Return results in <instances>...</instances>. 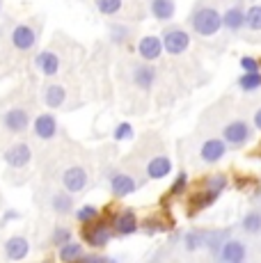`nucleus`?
<instances>
[{
  "label": "nucleus",
  "mask_w": 261,
  "mask_h": 263,
  "mask_svg": "<svg viewBox=\"0 0 261 263\" xmlns=\"http://www.w3.org/2000/svg\"><path fill=\"white\" fill-rule=\"evenodd\" d=\"M193 30L202 37H213L220 28H222V14L213 7H199L197 12L190 16Z\"/></svg>",
  "instance_id": "nucleus-1"
},
{
  "label": "nucleus",
  "mask_w": 261,
  "mask_h": 263,
  "mask_svg": "<svg viewBox=\"0 0 261 263\" xmlns=\"http://www.w3.org/2000/svg\"><path fill=\"white\" fill-rule=\"evenodd\" d=\"M83 238L87 245L92 247H105L113 238V231H110V227L105 224V222H87L83 229Z\"/></svg>",
  "instance_id": "nucleus-2"
},
{
  "label": "nucleus",
  "mask_w": 261,
  "mask_h": 263,
  "mask_svg": "<svg viewBox=\"0 0 261 263\" xmlns=\"http://www.w3.org/2000/svg\"><path fill=\"white\" fill-rule=\"evenodd\" d=\"M245 256H248V250L240 240H232V238H225L218 245V259L220 263H243Z\"/></svg>",
  "instance_id": "nucleus-3"
},
{
  "label": "nucleus",
  "mask_w": 261,
  "mask_h": 263,
  "mask_svg": "<svg viewBox=\"0 0 261 263\" xmlns=\"http://www.w3.org/2000/svg\"><path fill=\"white\" fill-rule=\"evenodd\" d=\"M160 42H163V50H167V53H172V55H181L183 50L188 48L190 37L181 28H167Z\"/></svg>",
  "instance_id": "nucleus-4"
},
{
  "label": "nucleus",
  "mask_w": 261,
  "mask_h": 263,
  "mask_svg": "<svg viewBox=\"0 0 261 263\" xmlns=\"http://www.w3.org/2000/svg\"><path fill=\"white\" fill-rule=\"evenodd\" d=\"M3 160L9 165V167L23 170V167H28V163L32 160V151H30V146L26 142H16L3 154Z\"/></svg>",
  "instance_id": "nucleus-5"
},
{
  "label": "nucleus",
  "mask_w": 261,
  "mask_h": 263,
  "mask_svg": "<svg viewBox=\"0 0 261 263\" xmlns=\"http://www.w3.org/2000/svg\"><path fill=\"white\" fill-rule=\"evenodd\" d=\"M3 126L9 130V133H23V130H28V126H30L28 110H23V108L7 110L3 117Z\"/></svg>",
  "instance_id": "nucleus-6"
},
{
  "label": "nucleus",
  "mask_w": 261,
  "mask_h": 263,
  "mask_svg": "<svg viewBox=\"0 0 261 263\" xmlns=\"http://www.w3.org/2000/svg\"><path fill=\"white\" fill-rule=\"evenodd\" d=\"M12 44H14V48H18V50L34 48V44H37V32H34V28L32 25H26V23L16 25V28L12 30Z\"/></svg>",
  "instance_id": "nucleus-7"
},
{
  "label": "nucleus",
  "mask_w": 261,
  "mask_h": 263,
  "mask_svg": "<svg viewBox=\"0 0 261 263\" xmlns=\"http://www.w3.org/2000/svg\"><path fill=\"white\" fill-rule=\"evenodd\" d=\"M222 135H225V142H229V144H243V142H248V140H250L252 130H250V126L245 124V121H232V124L225 126Z\"/></svg>",
  "instance_id": "nucleus-8"
},
{
  "label": "nucleus",
  "mask_w": 261,
  "mask_h": 263,
  "mask_svg": "<svg viewBox=\"0 0 261 263\" xmlns=\"http://www.w3.org/2000/svg\"><path fill=\"white\" fill-rule=\"evenodd\" d=\"M62 183L69 192H80L87 188V172L83 167H69L62 174Z\"/></svg>",
  "instance_id": "nucleus-9"
},
{
  "label": "nucleus",
  "mask_w": 261,
  "mask_h": 263,
  "mask_svg": "<svg viewBox=\"0 0 261 263\" xmlns=\"http://www.w3.org/2000/svg\"><path fill=\"white\" fill-rule=\"evenodd\" d=\"M138 53H140V58L147 60V62H152V60H158L160 53H163V42H160L156 34H147V37L140 39Z\"/></svg>",
  "instance_id": "nucleus-10"
},
{
  "label": "nucleus",
  "mask_w": 261,
  "mask_h": 263,
  "mask_svg": "<svg viewBox=\"0 0 261 263\" xmlns=\"http://www.w3.org/2000/svg\"><path fill=\"white\" fill-rule=\"evenodd\" d=\"M30 252V242L23 236H12L7 242H5V256L9 261H23Z\"/></svg>",
  "instance_id": "nucleus-11"
},
{
  "label": "nucleus",
  "mask_w": 261,
  "mask_h": 263,
  "mask_svg": "<svg viewBox=\"0 0 261 263\" xmlns=\"http://www.w3.org/2000/svg\"><path fill=\"white\" fill-rule=\"evenodd\" d=\"M32 130L39 140H51L58 133V119L53 115H39L32 124Z\"/></svg>",
  "instance_id": "nucleus-12"
},
{
  "label": "nucleus",
  "mask_w": 261,
  "mask_h": 263,
  "mask_svg": "<svg viewBox=\"0 0 261 263\" xmlns=\"http://www.w3.org/2000/svg\"><path fill=\"white\" fill-rule=\"evenodd\" d=\"M110 190H113L115 197H126L138 190V183H135V179L128 174H115L113 179H110Z\"/></svg>",
  "instance_id": "nucleus-13"
},
{
  "label": "nucleus",
  "mask_w": 261,
  "mask_h": 263,
  "mask_svg": "<svg viewBox=\"0 0 261 263\" xmlns=\"http://www.w3.org/2000/svg\"><path fill=\"white\" fill-rule=\"evenodd\" d=\"M34 67H37L44 76H55L60 71V58L53 53V50H42V53L34 58Z\"/></svg>",
  "instance_id": "nucleus-14"
},
{
  "label": "nucleus",
  "mask_w": 261,
  "mask_h": 263,
  "mask_svg": "<svg viewBox=\"0 0 261 263\" xmlns=\"http://www.w3.org/2000/svg\"><path fill=\"white\" fill-rule=\"evenodd\" d=\"M225 151H227V144H225V140H207V142L202 144V160L204 163H218L220 158L225 156Z\"/></svg>",
  "instance_id": "nucleus-15"
},
{
  "label": "nucleus",
  "mask_w": 261,
  "mask_h": 263,
  "mask_svg": "<svg viewBox=\"0 0 261 263\" xmlns=\"http://www.w3.org/2000/svg\"><path fill=\"white\" fill-rule=\"evenodd\" d=\"M138 229V217L133 211H122V213L115 215V231L119 236H130Z\"/></svg>",
  "instance_id": "nucleus-16"
},
{
  "label": "nucleus",
  "mask_w": 261,
  "mask_h": 263,
  "mask_svg": "<svg viewBox=\"0 0 261 263\" xmlns=\"http://www.w3.org/2000/svg\"><path fill=\"white\" fill-rule=\"evenodd\" d=\"M172 172V163H170L167 156H156V158L149 160L147 165V176L149 179H163Z\"/></svg>",
  "instance_id": "nucleus-17"
},
{
  "label": "nucleus",
  "mask_w": 261,
  "mask_h": 263,
  "mask_svg": "<svg viewBox=\"0 0 261 263\" xmlns=\"http://www.w3.org/2000/svg\"><path fill=\"white\" fill-rule=\"evenodd\" d=\"M222 25L227 30H232V32H238L245 25V12L240 7H229L227 12L222 14Z\"/></svg>",
  "instance_id": "nucleus-18"
},
{
  "label": "nucleus",
  "mask_w": 261,
  "mask_h": 263,
  "mask_svg": "<svg viewBox=\"0 0 261 263\" xmlns=\"http://www.w3.org/2000/svg\"><path fill=\"white\" fill-rule=\"evenodd\" d=\"M64 99H67V92H64L62 85H46V89H44V103L48 108H60L64 103Z\"/></svg>",
  "instance_id": "nucleus-19"
},
{
  "label": "nucleus",
  "mask_w": 261,
  "mask_h": 263,
  "mask_svg": "<svg viewBox=\"0 0 261 263\" xmlns=\"http://www.w3.org/2000/svg\"><path fill=\"white\" fill-rule=\"evenodd\" d=\"M133 80H135V85H138V87L149 89V87L154 85V80H156V69L149 67V64H142V67L135 69Z\"/></svg>",
  "instance_id": "nucleus-20"
},
{
  "label": "nucleus",
  "mask_w": 261,
  "mask_h": 263,
  "mask_svg": "<svg viewBox=\"0 0 261 263\" xmlns=\"http://www.w3.org/2000/svg\"><path fill=\"white\" fill-rule=\"evenodd\" d=\"M149 7L158 21H170L174 16V0H152Z\"/></svg>",
  "instance_id": "nucleus-21"
},
{
  "label": "nucleus",
  "mask_w": 261,
  "mask_h": 263,
  "mask_svg": "<svg viewBox=\"0 0 261 263\" xmlns=\"http://www.w3.org/2000/svg\"><path fill=\"white\" fill-rule=\"evenodd\" d=\"M80 256H83V247H80L78 242L69 240L60 247V261L62 263H73V261H78Z\"/></svg>",
  "instance_id": "nucleus-22"
},
{
  "label": "nucleus",
  "mask_w": 261,
  "mask_h": 263,
  "mask_svg": "<svg viewBox=\"0 0 261 263\" xmlns=\"http://www.w3.org/2000/svg\"><path fill=\"white\" fill-rule=\"evenodd\" d=\"M215 199H218V192H213V190L197 192V195H193V201H190V213H193V211H199V209H207V206H211Z\"/></svg>",
  "instance_id": "nucleus-23"
},
{
  "label": "nucleus",
  "mask_w": 261,
  "mask_h": 263,
  "mask_svg": "<svg viewBox=\"0 0 261 263\" xmlns=\"http://www.w3.org/2000/svg\"><path fill=\"white\" fill-rule=\"evenodd\" d=\"M238 87L245 89V92H254V89L261 87V73L254 71V73H243L238 78Z\"/></svg>",
  "instance_id": "nucleus-24"
},
{
  "label": "nucleus",
  "mask_w": 261,
  "mask_h": 263,
  "mask_svg": "<svg viewBox=\"0 0 261 263\" xmlns=\"http://www.w3.org/2000/svg\"><path fill=\"white\" fill-rule=\"evenodd\" d=\"M245 25L250 30H261V5H252L245 12Z\"/></svg>",
  "instance_id": "nucleus-25"
},
{
  "label": "nucleus",
  "mask_w": 261,
  "mask_h": 263,
  "mask_svg": "<svg viewBox=\"0 0 261 263\" xmlns=\"http://www.w3.org/2000/svg\"><path fill=\"white\" fill-rule=\"evenodd\" d=\"M243 229L248 234H261V213H248L243 217Z\"/></svg>",
  "instance_id": "nucleus-26"
},
{
  "label": "nucleus",
  "mask_w": 261,
  "mask_h": 263,
  "mask_svg": "<svg viewBox=\"0 0 261 263\" xmlns=\"http://www.w3.org/2000/svg\"><path fill=\"white\" fill-rule=\"evenodd\" d=\"M71 206H73V201H71V197L69 195H55L53 197V211L55 213H69L71 211Z\"/></svg>",
  "instance_id": "nucleus-27"
},
{
  "label": "nucleus",
  "mask_w": 261,
  "mask_h": 263,
  "mask_svg": "<svg viewBox=\"0 0 261 263\" xmlns=\"http://www.w3.org/2000/svg\"><path fill=\"white\" fill-rule=\"evenodd\" d=\"M99 217V209H94V206H83V209L76 211V220L83 222V224H87V222H94Z\"/></svg>",
  "instance_id": "nucleus-28"
},
{
  "label": "nucleus",
  "mask_w": 261,
  "mask_h": 263,
  "mask_svg": "<svg viewBox=\"0 0 261 263\" xmlns=\"http://www.w3.org/2000/svg\"><path fill=\"white\" fill-rule=\"evenodd\" d=\"M113 138L117 140V142H124V140H130V138H133V126H130L128 121H122V124H119L117 128H115Z\"/></svg>",
  "instance_id": "nucleus-29"
},
{
  "label": "nucleus",
  "mask_w": 261,
  "mask_h": 263,
  "mask_svg": "<svg viewBox=\"0 0 261 263\" xmlns=\"http://www.w3.org/2000/svg\"><path fill=\"white\" fill-rule=\"evenodd\" d=\"M97 7L101 14H115L122 9V0H97Z\"/></svg>",
  "instance_id": "nucleus-30"
},
{
  "label": "nucleus",
  "mask_w": 261,
  "mask_h": 263,
  "mask_svg": "<svg viewBox=\"0 0 261 263\" xmlns=\"http://www.w3.org/2000/svg\"><path fill=\"white\" fill-rule=\"evenodd\" d=\"M225 188H227V176H225V174H215V176H209V179H207V190L220 192Z\"/></svg>",
  "instance_id": "nucleus-31"
},
{
  "label": "nucleus",
  "mask_w": 261,
  "mask_h": 263,
  "mask_svg": "<svg viewBox=\"0 0 261 263\" xmlns=\"http://www.w3.org/2000/svg\"><path fill=\"white\" fill-rule=\"evenodd\" d=\"M202 242H204V234L202 231H195V234H188L185 236V247L188 250H197V247H202Z\"/></svg>",
  "instance_id": "nucleus-32"
},
{
  "label": "nucleus",
  "mask_w": 261,
  "mask_h": 263,
  "mask_svg": "<svg viewBox=\"0 0 261 263\" xmlns=\"http://www.w3.org/2000/svg\"><path fill=\"white\" fill-rule=\"evenodd\" d=\"M71 240V231L69 229H64V227H60V229H55V234H53V242L58 247H62L64 242H69Z\"/></svg>",
  "instance_id": "nucleus-33"
},
{
  "label": "nucleus",
  "mask_w": 261,
  "mask_h": 263,
  "mask_svg": "<svg viewBox=\"0 0 261 263\" xmlns=\"http://www.w3.org/2000/svg\"><path fill=\"white\" fill-rule=\"evenodd\" d=\"M240 67H243V71L245 73H254V71H259L261 69V64H259V60H254V58H240Z\"/></svg>",
  "instance_id": "nucleus-34"
},
{
  "label": "nucleus",
  "mask_w": 261,
  "mask_h": 263,
  "mask_svg": "<svg viewBox=\"0 0 261 263\" xmlns=\"http://www.w3.org/2000/svg\"><path fill=\"white\" fill-rule=\"evenodd\" d=\"M185 185H188V174L181 172V174L177 176V181L172 183V195H181V192L185 190Z\"/></svg>",
  "instance_id": "nucleus-35"
},
{
  "label": "nucleus",
  "mask_w": 261,
  "mask_h": 263,
  "mask_svg": "<svg viewBox=\"0 0 261 263\" xmlns=\"http://www.w3.org/2000/svg\"><path fill=\"white\" fill-rule=\"evenodd\" d=\"M78 263H117V261L108 259V256H101V254H87V256H80Z\"/></svg>",
  "instance_id": "nucleus-36"
},
{
  "label": "nucleus",
  "mask_w": 261,
  "mask_h": 263,
  "mask_svg": "<svg viewBox=\"0 0 261 263\" xmlns=\"http://www.w3.org/2000/svg\"><path fill=\"white\" fill-rule=\"evenodd\" d=\"M254 126H257V128L261 130V108L257 110V115H254Z\"/></svg>",
  "instance_id": "nucleus-37"
}]
</instances>
